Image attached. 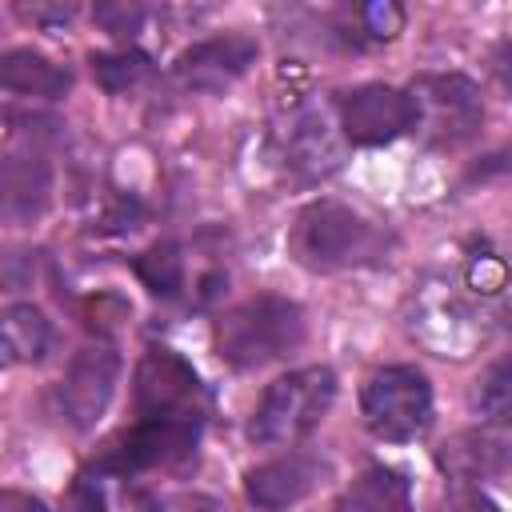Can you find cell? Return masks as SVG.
Wrapping results in <instances>:
<instances>
[{"label": "cell", "mask_w": 512, "mask_h": 512, "mask_svg": "<svg viewBox=\"0 0 512 512\" xmlns=\"http://www.w3.org/2000/svg\"><path fill=\"white\" fill-rule=\"evenodd\" d=\"M4 216L12 224H28L44 212L48 204V192H52V168L44 160V152L36 148H24V152H8L4 156Z\"/></svg>", "instance_id": "obj_13"}, {"label": "cell", "mask_w": 512, "mask_h": 512, "mask_svg": "<svg viewBox=\"0 0 512 512\" xmlns=\"http://www.w3.org/2000/svg\"><path fill=\"white\" fill-rule=\"evenodd\" d=\"M328 476H332V464L320 452L296 448V452H284L276 460H264V464L248 468L244 496L264 512H284V508L308 500Z\"/></svg>", "instance_id": "obj_11"}, {"label": "cell", "mask_w": 512, "mask_h": 512, "mask_svg": "<svg viewBox=\"0 0 512 512\" xmlns=\"http://www.w3.org/2000/svg\"><path fill=\"white\" fill-rule=\"evenodd\" d=\"M332 400H336V372L328 364L292 368L264 388L248 420V436L260 448H292L328 416Z\"/></svg>", "instance_id": "obj_3"}, {"label": "cell", "mask_w": 512, "mask_h": 512, "mask_svg": "<svg viewBox=\"0 0 512 512\" xmlns=\"http://www.w3.org/2000/svg\"><path fill=\"white\" fill-rule=\"evenodd\" d=\"M304 332H308L304 308L288 296L264 292V296H252V300H244L220 316L216 352L228 368L252 372V368H264L272 360L292 356L304 344Z\"/></svg>", "instance_id": "obj_2"}, {"label": "cell", "mask_w": 512, "mask_h": 512, "mask_svg": "<svg viewBox=\"0 0 512 512\" xmlns=\"http://www.w3.org/2000/svg\"><path fill=\"white\" fill-rule=\"evenodd\" d=\"M92 72L108 92H128L132 84H140L148 76V56L136 48H120V52H92Z\"/></svg>", "instance_id": "obj_20"}, {"label": "cell", "mask_w": 512, "mask_h": 512, "mask_svg": "<svg viewBox=\"0 0 512 512\" xmlns=\"http://www.w3.org/2000/svg\"><path fill=\"white\" fill-rule=\"evenodd\" d=\"M412 100V132L424 136L428 148H460L468 144L484 124L480 92L460 72H428L408 84Z\"/></svg>", "instance_id": "obj_4"}, {"label": "cell", "mask_w": 512, "mask_h": 512, "mask_svg": "<svg viewBox=\"0 0 512 512\" xmlns=\"http://www.w3.org/2000/svg\"><path fill=\"white\" fill-rule=\"evenodd\" d=\"M212 400L196 368L176 356L172 348H148L136 368V416L140 420H172V424H200Z\"/></svg>", "instance_id": "obj_6"}, {"label": "cell", "mask_w": 512, "mask_h": 512, "mask_svg": "<svg viewBox=\"0 0 512 512\" xmlns=\"http://www.w3.org/2000/svg\"><path fill=\"white\" fill-rule=\"evenodd\" d=\"M0 84L12 96H32V100H60L72 88V72L52 64L48 56L32 48H12L0 60Z\"/></svg>", "instance_id": "obj_15"}, {"label": "cell", "mask_w": 512, "mask_h": 512, "mask_svg": "<svg viewBox=\"0 0 512 512\" xmlns=\"http://www.w3.org/2000/svg\"><path fill=\"white\" fill-rule=\"evenodd\" d=\"M132 512H220V504L200 492H148L132 500Z\"/></svg>", "instance_id": "obj_21"}, {"label": "cell", "mask_w": 512, "mask_h": 512, "mask_svg": "<svg viewBox=\"0 0 512 512\" xmlns=\"http://www.w3.org/2000/svg\"><path fill=\"white\" fill-rule=\"evenodd\" d=\"M132 272L140 276V284L156 296H176L184 288V252L172 240H160L152 248H144L140 256H132Z\"/></svg>", "instance_id": "obj_18"}, {"label": "cell", "mask_w": 512, "mask_h": 512, "mask_svg": "<svg viewBox=\"0 0 512 512\" xmlns=\"http://www.w3.org/2000/svg\"><path fill=\"white\" fill-rule=\"evenodd\" d=\"M436 464L456 484H480L512 468V448L492 432H460L436 452Z\"/></svg>", "instance_id": "obj_14"}, {"label": "cell", "mask_w": 512, "mask_h": 512, "mask_svg": "<svg viewBox=\"0 0 512 512\" xmlns=\"http://www.w3.org/2000/svg\"><path fill=\"white\" fill-rule=\"evenodd\" d=\"M96 20L112 32V36H136L140 32V20H144V8H136V4H100L96 8Z\"/></svg>", "instance_id": "obj_23"}, {"label": "cell", "mask_w": 512, "mask_h": 512, "mask_svg": "<svg viewBox=\"0 0 512 512\" xmlns=\"http://www.w3.org/2000/svg\"><path fill=\"white\" fill-rule=\"evenodd\" d=\"M0 340L8 364H36L52 348V320L36 304H8L0 316Z\"/></svg>", "instance_id": "obj_17"}, {"label": "cell", "mask_w": 512, "mask_h": 512, "mask_svg": "<svg viewBox=\"0 0 512 512\" xmlns=\"http://www.w3.org/2000/svg\"><path fill=\"white\" fill-rule=\"evenodd\" d=\"M64 512H104L100 488H92V480H76L68 500H64Z\"/></svg>", "instance_id": "obj_25"}, {"label": "cell", "mask_w": 512, "mask_h": 512, "mask_svg": "<svg viewBox=\"0 0 512 512\" xmlns=\"http://www.w3.org/2000/svg\"><path fill=\"white\" fill-rule=\"evenodd\" d=\"M200 444V424H172V420H136L104 452L92 460L96 476H140L152 468L184 464Z\"/></svg>", "instance_id": "obj_8"}, {"label": "cell", "mask_w": 512, "mask_h": 512, "mask_svg": "<svg viewBox=\"0 0 512 512\" xmlns=\"http://www.w3.org/2000/svg\"><path fill=\"white\" fill-rule=\"evenodd\" d=\"M292 256L312 272H344L372 268L392 256V232L352 204L312 200L292 224Z\"/></svg>", "instance_id": "obj_1"}, {"label": "cell", "mask_w": 512, "mask_h": 512, "mask_svg": "<svg viewBox=\"0 0 512 512\" xmlns=\"http://www.w3.org/2000/svg\"><path fill=\"white\" fill-rule=\"evenodd\" d=\"M0 512H48V508H44V500H36V496H28V492L8 488V492L0 496Z\"/></svg>", "instance_id": "obj_26"}, {"label": "cell", "mask_w": 512, "mask_h": 512, "mask_svg": "<svg viewBox=\"0 0 512 512\" xmlns=\"http://www.w3.org/2000/svg\"><path fill=\"white\" fill-rule=\"evenodd\" d=\"M260 56V44L244 32H224V36H208L192 48H184L172 64L176 80L192 92H224L228 84H236Z\"/></svg>", "instance_id": "obj_12"}, {"label": "cell", "mask_w": 512, "mask_h": 512, "mask_svg": "<svg viewBox=\"0 0 512 512\" xmlns=\"http://www.w3.org/2000/svg\"><path fill=\"white\" fill-rule=\"evenodd\" d=\"M344 144L348 140L340 132L336 112L320 104H296L276 128V156L284 172L300 184H316L332 176L344 164Z\"/></svg>", "instance_id": "obj_7"}, {"label": "cell", "mask_w": 512, "mask_h": 512, "mask_svg": "<svg viewBox=\"0 0 512 512\" xmlns=\"http://www.w3.org/2000/svg\"><path fill=\"white\" fill-rule=\"evenodd\" d=\"M492 72H496V76H500V84L512 92V40L496 48V56H492Z\"/></svg>", "instance_id": "obj_27"}, {"label": "cell", "mask_w": 512, "mask_h": 512, "mask_svg": "<svg viewBox=\"0 0 512 512\" xmlns=\"http://www.w3.org/2000/svg\"><path fill=\"white\" fill-rule=\"evenodd\" d=\"M356 16H360L368 40H392L404 24V12L396 4H364V8H356Z\"/></svg>", "instance_id": "obj_22"}, {"label": "cell", "mask_w": 512, "mask_h": 512, "mask_svg": "<svg viewBox=\"0 0 512 512\" xmlns=\"http://www.w3.org/2000/svg\"><path fill=\"white\" fill-rule=\"evenodd\" d=\"M472 404L488 424L512 428V356H504L492 368H484V376L476 380Z\"/></svg>", "instance_id": "obj_19"}, {"label": "cell", "mask_w": 512, "mask_h": 512, "mask_svg": "<svg viewBox=\"0 0 512 512\" xmlns=\"http://www.w3.org/2000/svg\"><path fill=\"white\" fill-rule=\"evenodd\" d=\"M332 512H412V484L396 468H364L332 504Z\"/></svg>", "instance_id": "obj_16"}, {"label": "cell", "mask_w": 512, "mask_h": 512, "mask_svg": "<svg viewBox=\"0 0 512 512\" xmlns=\"http://www.w3.org/2000/svg\"><path fill=\"white\" fill-rule=\"evenodd\" d=\"M116 384H120V352L112 344H88V348H80L72 356L60 388H56L60 416L76 432L96 428V420L108 412V404L116 396Z\"/></svg>", "instance_id": "obj_10"}, {"label": "cell", "mask_w": 512, "mask_h": 512, "mask_svg": "<svg viewBox=\"0 0 512 512\" xmlns=\"http://www.w3.org/2000/svg\"><path fill=\"white\" fill-rule=\"evenodd\" d=\"M336 120L348 144L356 148H380L392 144L396 136L412 132V100L408 88L392 84H356L336 96Z\"/></svg>", "instance_id": "obj_9"}, {"label": "cell", "mask_w": 512, "mask_h": 512, "mask_svg": "<svg viewBox=\"0 0 512 512\" xmlns=\"http://www.w3.org/2000/svg\"><path fill=\"white\" fill-rule=\"evenodd\" d=\"M360 412L376 440L408 444L432 424V384L412 364H388L368 376Z\"/></svg>", "instance_id": "obj_5"}, {"label": "cell", "mask_w": 512, "mask_h": 512, "mask_svg": "<svg viewBox=\"0 0 512 512\" xmlns=\"http://www.w3.org/2000/svg\"><path fill=\"white\" fill-rule=\"evenodd\" d=\"M444 512H500L476 484H456L444 500Z\"/></svg>", "instance_id": "obj_24"}]
</instances>
